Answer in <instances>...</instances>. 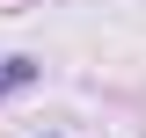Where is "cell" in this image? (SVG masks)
Returning a JSON list of instances; mask_svg holds the SVG:
<instances>
[{
    "label": "cell",
    "instance_id": "obj_1",
    "mask_svg": "<svg viewBox=\"0 0 146 138\" xmlns=\"http://www.w3.org/2000/svg\"><path fill=\"white\" fill-rule=\"evenodd\" d=\"M36 80V58H7L0 66V95H15V87H29Z\"/></svg>",
    "mask_w": 146,
    "mask_h": 138
}]
</instances>
